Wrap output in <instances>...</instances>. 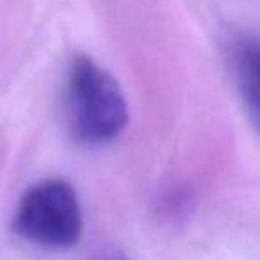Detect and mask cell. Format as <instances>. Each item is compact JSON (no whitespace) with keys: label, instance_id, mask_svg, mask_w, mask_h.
I'll return each instance as SVG.
<instances>
[{"label":"cell","instance_id":"cell-1","mask_svg":"<svg viewBox=\"0 0 260 260\" xmlns=\"http://www.w3.org/2000/svg\"><path fill=\"white\" fill-rule=\"evenodd\" d=\"M66 109L73 136L87 145L112 141L128 123V107L119 84L87 55H79L70 64Z\"/></svg>","mask_w":260,"mask_h":260},{"label":"cell","instance_id":"cell-2","mask_svg":"<svg viewBox=\"0 0 260 260\" xmlns=\"http://www.w3.org/2000/svg\"><path fill=\"white\" fill-rule=\"evenodd\" d=\"M18 237L38 248L66 251L82 237V210L68 182L52 178L32 185L22 196L13 219Z\"/></svg>","mask_w":260,"mask_h":260},{"label":"cell","instance_id":"cell-3","mask_svg":"<svg viewBox=\"0 0 260 260\" xmlns=\"http://www.w3.org/2000/svg\"><path fill=\"white\" fill-rule=\"evenodd\" d=\"M234 64L246 111L260 132V41H241L235 48Z\"/></svg>","mask_w":260,"mask_h":260},{"label":"cell","instance_id":"cell-4","mask_svg":"<svg viewBox=\"0 0 260 260\" xmlns=\"http://www.w3.org/2000/svg\"><path fill=\"white\" fill-rule=\"evenodd\" d=\"M89 260H128L121 251L114 248H104L100 251H96Z\"/></svg>","mask_w":260,"mask_h":260}]
</instances>
